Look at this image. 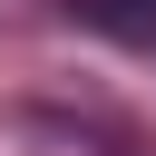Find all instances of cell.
<instances>
[{"instance_id": "1", "label": "cell", "mask_w": 156, "mask_h": 156, "mask_svg": "<svg viewBox=\"0 0 156 156\" xmlns=\"http://www.w3.org/2000/svg\"><path fill=\"white\" fill-rule=\"evenodd\" d=\"M88 20L117 39H156V0H88Z\"/></svg>"}]
</instances>
